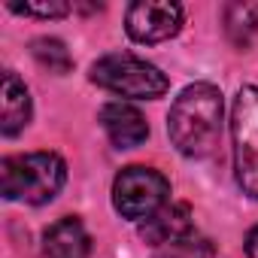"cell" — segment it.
I'll use <instances>...</instances> for the list:
<instances>
[{"mask_svg":"<svg viewBox=\"0 0 258 258\" xmlns=\"http://www.w3.org/2000/svg\"><path fill=\"white\" fill-rule=\"evenodd\" d=\"M213 255H216L213 240H207V237H201L195 231L173 240V243L158 246V252H155V258H213Z\"/></svg>","mask_w":258,"mask_h":258,"instance_id":"4fadbf2b","label":"cell"},{"mask_svg":"<svg viewBox=\"0 0 258 258\" xmlns=\"http://www.w3.org/2000/svg\"><path fill=\"white\" fill-rule=\"evenodd\" d=\"M167 195H170V182L158 170L140 167V164L124 167L112 182V207L124 219H134V222H146L158 210H164Z\"/></svg>","mask_w":258,"mask_h":258,"instance_id":"5b68a950","label":"cell"},{"mask_svg":"<svg viewBox=\"0 0 258 258\" xmlns=\"http://www.w3.org/2000/svg\"><path fill=\"white\" fill-rule=\"evenodd\" d=\"M13 13H22V16H40V19H61L70 13V4L64 0H49V4H10Z\"/></svg>","mask_w":258,"mask_h":258,"instance_id":"5bb4252c","label":"cell"},{"mask_svg":"<svg viewBox=\"0 0 258 258\" xmlns=\"http://www.w3.org/2000/svg\"><path fill=\"white\" fill-rule=\"evenodd\" d=\"M91 237L76 216H64L43 234V255L46 258H88Z\"/></svg>","mask_w":258,"mask_h":258,"instance_id":"ba28073f","label":"cell"},{"mask_svg":"<svg viewBox=\"0 0 258 258\" xmlns=\"http://www.w3.org/2000/svg\"><path fill=\"white\" fill-rule=\"evenodd\" d=\"M167 134L185 158H207L222 137V91L210 82L188 85L170 106Z\"/></svg>","mask_w":258,"mask_h":258,"instance_id":"6da1fadb","label":"cell"},{"mask_svg":"<svg viewBox=\"0 0 258 258\" xmlns=\"http://www.w3.org/2000/svg\"><path fill=\"white\" fill-rule=\"evenodd\" d=\"M127 37L137 43H164L182 28V7L170 0H140L124 13Z\"/></svg>","mask_w":258,"mask_h":258,"instance_id":"8992f818","label":"cell"},{"mask_svg":"<svg viewBox=\"0 0 258 258\" xmlns=\"http://www.w3.org/2000/svg\"><path fill=\"white\" fill-rule=\"evenodd\" d=\"M246 255L249 258H258V225L249 231V237H246Z\"/></svg>","mask_w":258,"mask_h":258,"instance_id":"9a60e30c","label":"cell"},{"mask_svg":"<svg viewBox=\"0 0 258 258\" xmlns=\"http://www.w3.org/2000/svg\"><path fill=\"white\" fill-rule=\"evenodd\" d=\"M100 124L115 149H137L149 137V124H146L143 112L121 100H112L100 109Z\"/></svg>","mask_w":258,"mask_h":258,"instance_id":"52a82bcc","label":"cell"},{"mask_svg":"<svg viewBox=\"0 0 258 258\" xmlns=\"http://www.w3.org/2000/svg\"><path fill=\"white\" fill-rule=\"evenodd\" d=\"M67 182V164L55 152H31L0 161V185L7 201L49 204Z\"/></svg>","mask_w":258,"mask_h":258,"instance_id":"7a4b0ae2","label":"cell"},{"mask_svg":"<svg viewBox=\"0 0 258 258\" xmlns=\"http://www.w3.org/2000/svg\"><path fill=\"white\" fill-rule=\"evenodd\" d=\"M234 137V170L243 195L258 201V88L243 85L231 109Z\"/></svg>","mask_w":258,"mask_h":258,"instance_id":"277c9868","label":"cell"},{"mask_svg":"<svg viewBox=\"0 0 258 258\" xmlns=\"http://www.w3.org/2000/svg\"><path fill=\"white\" fill-rule=\"evenodd\" d=\"M28 121H31V94L25 82L13 70H7L4 88H0V131H4V137H16L28 127Z\"/></svg>","mask_w":258,"mask_h":258,"instance_id":"9c48e42d","label":"cell"},{"mask_svg":"<svg viewBox=\"0 0 258 258\" xmlns=\"http://www.w3.org/2000/svg\"><path fill=\"white\" fill-rule=\"evenodd\" d=\"M185 234H191V207L188 204H170V207L158 210L152 219L140 222V237L152 246L173 243Z\"/></svg>","mask_w":258,"mask_h":258,"instance_id":"30bf717a","label":"cell"},{"mask_svg":"<svg viewBox=\"0 0 258 258\" xmlns=\"http://www.w3.org/2000/svg\"><path fill=\"white\" fill-rule=\"evenodd\" d=\"M225 31L234 46L246 49L258 34V7L255 4H228L225 7Z\"/></svg>","mask_w":258,"mask_h":258,"instance_id":"8fae6325","label":"cell"},{"mask_svg":"<svg viewBox=\"0 0 258 258\" xmlns=\"http://www.w3.org/2000/svg\"><path fill=\"white\" fill-rule=\"evenodd\" d=\"M91 82L121 94V97H137V100H155L167 91V76L134 55H103L100 61L91 64Z\"/></svg>","mask_w":258,"mask_h":258,"instance_id":"3957f363","label":"cell"},{"mask_svg":"<svg viewBox=\"0 0 258 258\" xmlns=\"http://www.w3.org/2000/svg\"><path fill=\"white\" fill-rule=\"evenodd\" d=\"M31 52H34V58H37L49 73L64 76V73H70V67H73V58H70L67 46H64L61 40H55V37H40V40H34V43H31Z\"/></svg>","mask_w":258,"mask_h":258,"instance_id":"7c38bea8","label":"cell"}]
</instances>
